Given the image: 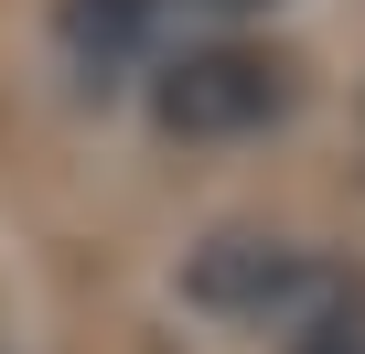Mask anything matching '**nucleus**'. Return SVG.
I'll return each mask as SVG.
<instances>
[{"instance_id": "3", "label": "nucleus", "mask_w": 365, "mask_h": 354, "mask_svg": "<svg viewBox=\"0 0 365 354\" xmlns=\"http://www.w3.org/2000/svg\"><path fill=\"white\" fill-rule=\"evenodd\" d=\"M150 33H161V0H54V43H65L86 76L150 65Z\"/></svg>"}, {"instance_id": "2", "label": "nucleus", "mask_w": 365, "mask_h": 354, "mask_svg": "<svg viewBox=\"0 0 365 354\" xmlns=\"http://www.w3.org/2000/svg\"><path fill=\"white\" fill-rule=\"evenodd\" d=\"M312 290H322V269L290 236H269V226H215L182 258V301L215 311V322H290Z\"/></svg>"}, {"instance_id": "1", "label": "nucleus", "mask_w": 365, "mask_h": 354, "mask_svg": "<svg viewBox=\"0 0 365 354\" xmlns=\"http://www.w3.org/2000/svg\"><path fill=\"white\" fill-rule=\"evenodd\" d=\"M290 108V54L247 33H205L182 54H150V118L172 140H247Z\"/></svg>"}, {"instance_id": "4", "label": "nucleus", "mask_w": 365, "mask_h": 354, "mask_svg": "<svg viewBox=\"0 0 365 354\" xmlns=\"http://www.w3.org/2000/svg\"><path fill=\"white\" fill-rule=\"evenodd\" d=\"M290 354H365V290H312L301 311H290Z\"/></svg>"}, {"instance_id": "5", "label": "nucleus", "mask_w": 365, "mask_h": 354, "mask_svg": "<svg viewBox=\"0 0 365 354\" xmlns=\"http://www.w3.org/2000/svg\"><path fill=\"white\" fill-rule=\"evenodd\" d=\"M194 11H269V0H194Z\"/></svg>"}]
</instances>
